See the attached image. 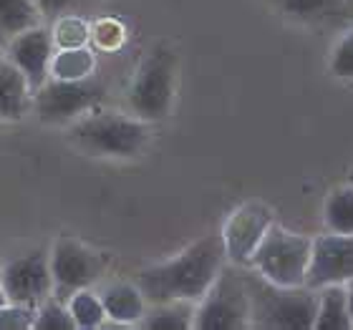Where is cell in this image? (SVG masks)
<instances>
[{
    "label": "cell",
    "instance_id": "obj_4",
    "mask_svg": "<svg viewBox=\"0 0 353 330\" xmlns=\"http://www.w3.org/2000/svg\"><path fill=\"white\" fill-rule=\"evenodd\" d=\"M176 91V56L170 48H154L144 56L132 76L126 101L129 111L141 121H162L172 114Z\"/></svg>",
    "mask_w": 353,
    "mask_h": 330
},
{
    "label": "cell",
    "instance_id": "obj_26",
    "mask_svg": "<svg viewBox=\"0 0 353 330\" xmlns=\"http://www.w3.org/2000/svg\"><path fill=\"white\" fill-rule=\"evenodd\" d=\"M91 38L101 48L114 51V48H119V45L124 43V25L119 21H114V18H106V21L96 23L94 28H91Z\"/></svg>",
    "mask_w": 353,
    "mask_h": 330
},
{
    "label": "cell",
    "instance_id": "obj_24",
    "mask_svg": "<svg viewBox=\"0 0 353 330\" xmlns=\"http://www.w3.org/2000/svg\"><path fill=\"white\" fill-rule=\"evenodd\" d=\"M328 71L339 81H353V28L336 41L328 61Z\"/></svg>",
    "mask_w": 353,
    "mask_h": 330
},
{
    "label": "cell",
    "instance_id": "obj_12",
    "mask_svg": "<svg viewBox=\"0 0 353 330\" xmlns=\"http://www.w3.org/2000/svg\"><path fill=\"white\" fill-rule=\"evenodd\" d=\"M6 48L8 59L21 68L23 76L28 79L30 88H33V94H36L38 88L51 79V59L53 53H56L51 28H46L43 23H41L36 28L23 30L10 43H6Z\"/></svg>",
    "mask_w": 353,
    "mask_h": 330
},
{
    "label": "cell",
    "instance_id": "obj_25",
    "mask_svg": "<svg viewBox=\"0 0 353 330\" xmlns=\"http://www.w3.org/2000/svg\"><path fill=\"white\" fill-rule=\"evenodd\" d=\"M36 325V308L10 302L0 305V330H33Z\"/></svg>",
    "mask_w": 353,
    "mask_h": 330
},
{
    "label": "cell",
    "instance_id": "obj_7",
    "mask_svg": "<svg viewBox=\"0 0 353 330\" xmlns=\"http://www.w3.org/2000/svg\"><path fill=\"white\" fill-rule=\"evenodd\" d=\"M106 96L103 86L96 76H88L81 81H63V79H48L43 86L33 94L30 111L43 124H74L76 118L94 111Z\"/></svg>",
    "mask_w": 353,
    "mask_h": 330
},
{
    "label": "cell",
    "instance_id": "obj_19",
    "mask_svg": "<svg viewBox=\"0 0 353 330\" xmlns=\"http://www.w3.org/2000/svg\"><path fill=\"white\" fill-rule=\"evenodd\" d=\"M278 10L305 23H321L339 18L346 10L348 0H272Z\"/></svg>",
    "mask_w": 353,
    "mask_h": 330
},
{
    "label": "cell",
    "instance_id": "obj_3",
    "mask_svg": "<svg viewBox=\"0 0 353 330\" xmlns=\"http://www.w3.org/2000/svg\"><path fill=\"white\" fill-rule=\"evenodd\" d=\"M250 270V267H248ZM250 293V328L313 330L318 313V290L272 285L258 272H245Z\"/></svg>",
    "mask_w": 353,
    "mask_h": 330
},
{
    "label": "cell",
    "instance_id": "obj_1",
    "mask_svg": "<svg viewBox=\"0 0 353 330\" xmlns=\"http://www.w3.org/2000/svg\"><path fill=\"white\" fill-rule=\"evenodd\" d=\"M228 265L220 235H207L179 255L152 265L137 275V285L149 305L157 302H194L197 305Z\"/></svg>",
    "mask_w": 353,
    "mask_h": 330
},
{
    "label": "cell",
    "instance_id": "obj_27",
    "mask_svg": "<svg viewBox=\"0 0 353 330\" xmlns=\"http://www.w3.org/2000/svg\"><path fill=\"white\" fill-rule=\"evenodd\" d=\"M81 0H36L38 6V13L43 18V23H53L59 21L61 15L71 13L76 6H79Z\"/></svg>",
    "mask_w": 353,
    "mask_h": 330
},
{
    "label": "cell",
    "instance_id": "obj_23",
    "mask_svg": "<svg viewBox=\"0 0 353 330\" xmlns=\"http://www.w3.org/2000/svg\"><path fill=\"white\" fill-rule=\"evenodd\" d=\"M33 330H76L71 310H68L66 300L59 298H48L36 308V325Z\"/></svg>",
    "mask_w": 353,
    "mask_h": 330
},
{
    "label": "cell",
    "instance_id": "obj_28",
    "mask_svg": "<svg viewBox=\"0 0 353 330\" xmlns=\"http://www.w3.org/2000/svg\"><path fill=\"white\" fill-rule=\"evenodd\" d=\"M346 298H348V313H351V325H353V280H348L346 285Z\"/></svg>",
    "mask_w": 353,
    "mask_h": 330
},
{
    "label": "cell",
    "instance_id": "obj_13",
    "mask_svg": "<svg viewBox=\"0 0 353 330\" xmlns=\"http://www.w3.org/2000/svg\"><path fill=\"white\" fill-rule=\"evenodd\" d=\"M99 295L106 310V320H111L114 325L132 328V325H139L141 318L147 316L149 302L137 282H124V280L109 282L101 287Z\"/></svg>",
    "mask_w": 353,
    "mask_h": 330
},
{
    "label": "cell",
    "instance_id": "obj_29",
    "mask_svg": "<svg viewBox=\"0 0 353 330\" xmlns=\"http://www.w3.org/2000/svg\"><path fill=\"white\" fill-rule=\"evenodd\" d=\"M8 302V295H6V287H3V280H0V305H6Z\"/></svg>",
    "mask_w": 353,
    "mask_h": 330
},
{
    "label": "cell",
    "instance_id": "obj_2",
    "mask_svg": "<svg viewBox=\"0 0 353 330\" xmlns=\"http://www.w3.org/2000/svg\"><path fill=\"white\" fill-rule=\"evenodd\" d=\"M68 139L79 152L101 159H134L152 141L149 121L119 111H88L68 124Z\"/></svg>",
    "mask_w": 353,
    "mask_h": 330
},
{
    "label": "cell",
    "instance_id": "obj_17",
    "mask_svg": "<svg viewBox=\"0 0 353 330\" xmlns=\"http://www.w3.org/2000/svg\"><path fill=\"white\" fill-rule=\"evenodd\" d=\"M141 328L152 330H190L194 328V302H157L141 318Z\"/></svg>",
    "mask_w": 353,
    "mask_h": 330
},
{
    "label": "cell",
    "instance_id": "obj_11",
    "mask_svg": "<svg viewBox=\"0 0 353 330\" xmlns=\"http://www.w3.org/2000/svg\"><path fill=\"white\" fill-rule=\"evenodd\" d=\"M353 280V235L328 232L313 237L305 287L321 290L328 285H346Z\"/></svg>",
    "mask_w": 353,
    "mask_h": 330
},
{
    "label": "cell",
    "instance_id": "obj_6",
    "mask_svg": "<svg viewBox=\"0 0 353 330\" xmlns=\"http://www.w3.org/2000/svg\"><path fill=\"white\" fill-rule=\"evenodd\" d=\"M250 328V293L245 267L225 265L205 298L194 305V330Z\"/></svg>",
    "mask_w": 353,
    "mask_h": 330
},
{
    "label": "cell",
    "instance_id": "obj_22",
    "mask_svg": "<svg viewBox=\"0 0 353 330\" xmlns=\"http://www.w3.org/2000/svg\"><path fill=\"white\" fill-rule=\"evenodd\" d=\"M51 36L56 51H61V48H81V45H88V41H91V25L83 21L81 15L66 13L61 15L59 21H53Z\"/></svg>",
    "mask_w": 353,
    "mask_h": 330
},
{
    "label": "cell",
    "instance_id": "obj_16",
    "mask_svg": "<svg viewBox=\"0 0 353 330\" xmlns=\"http://www.w3.org/2000/svg\"><path fill=\"white\" fill-rule=\"evenodd\" d=\"M41 23L36 0H0V43H10L18 33Z\"/></svg>",
    "mask_w": 353,
    "mask_h": 330
},
{
    "label": "cell",
    "instance_id": "obj_9",
    "mask_svg": "<svg viewBox=\"0 0 353 330\" xmlns=\"http://www.w3.org/2000/svg\"><path fill=\"white\" fill-rule=\"evenodd\" d=\"M275 225V214L265 202H245L237 209L230 212V217L222 225V245L230 265L250 267V260L255 249L260 247L268 229Z\"/></svg>",
    "mask_w": 353,
    "mask_h": 330
},
{
    "label": "cell",
    "instance_id": "obj_5",
    "mask_svg": "<svg viewBox=\"0 0 353 330\" xmlns=\"http://www.w3.org/2000/svg\"><path fill=\"white\" fill-rule=\"evenodd\" d=\"M310 249H313V237L272 225L252 255L250 270H255L272 285L301 287L305 285Z\"/></svg>",
    "mask_w": 353,
    "mask_h": 330
},
{
    "label": "cell",
    "instance_id": "obj_30",
    "mask_svg": "<svg viewBox=\"0 0 353 330\" xmlns=\"http://www.w3.org/2000/svg\"><path fill=\"white\" fill-rule=\"evenodd\" d=\"M351 182H353V174H351Z\"/></svg>",
    "mask_w": 353,
    "mask_h": 330
},
{
    "label": "cell",
    "instance_id": "obj_20",
    "mask_svg": "<svg viewBox=\"0 0 353 330\" xmlns=\"http://www.w3.org/2000/svg\"><path fill=\"white\" fill-rule=\"evenodd\" d=\"M323 225L328 232L353 235V182L336 187L323 205Z\"/></svg>",
    "mask_w": 353,
    "mask_h": 330
},
{
    "label": "cell",
    "instance_id": "obj_14",
    "mask_svg": "<svg viewBox=\"0 0 353 330\" xmlns=\"http://www.w3.org/2000/svg\"><path fill=\"white\" fill-rule=\"evenodd\" d=\"M33 106V88L8 56H0V121H18Z\"/></svg>",
    "mask_w": 353,
    "mask_h": 330
},
{
    "label": "cell",
    "instance_id": "obj_18",
    "mask_svg": "<svg viewBox=\"0 0 353 330\" xmlns=\"http://www.w3.org/2000/svg\"><path fill=\"white\" fill-rule=\"evenodd\" d=\"M96 56L88 45L81 48H61L51 59V79H63V81H81L94 76Z\"/></svg>",
    "mask_w": 353,
    "mask_h": 330
},
{
    "label": "cell",
    "instance_id": "obj_8",
    "mask_svg": "<svg viewBox=\"0 0 353 330\" xmlns=\"http://www.w3.org/2000/svg\"><path fill=\"white\" fill-rule=\"evenodd\" d=\"M48 257H51L53 298L59 300H68L83 287H94L109 267V260L103 252H96L74 237L56 240Z\"/></svg>",
    "mask_w": 353,
    "mask_h": 330
},
{
    "label": "cell",
    "instance_id": "obj_15",
    "mask_svg": "<svg viewBox=\"0 0 353 330\" xmlns=\"http://www.w3.org/2000/svg\"><path fill=\"white\" fill-rule=\"evenodd\" d=\"M351 313L343 285H328L318 290V313L313 330H351Z\"/></svg>",
    "mask_w": 353,
    "mask_h": 330
},
{
    "label": "cell",
    "instance_id": "obj_10",
    "mask_svg": "<svg viewBox=\"0 0 353 330\" xmlns=\"http://www.w3.org/2000/svg\"><path fill=\"white\" fill-rule=\"evenodd\" d=\"M0 280L10 302H21L28 308H38L41 302L53 298L51 257L46 249H33L0 267Z\"/></svg>",
    "mask_w": 353,
    "mask_h": 330
},
{
    "label": "cell",
    "instance_id": "obj_21",
    "mask_svg": "<svg viewBox=\"0 0 353 330\" xmlns=\"http://www.w3.org/2000/svg\"><path fill=\"white\" fill-rule=\"evenodd\" d=\"M76 330H96L106 325V310H103L101 295L94 293L91 287H83L66 300Z\"/></svg>",
    "mask_w": 353,
    "mask_h": 330
}]
</instances>
